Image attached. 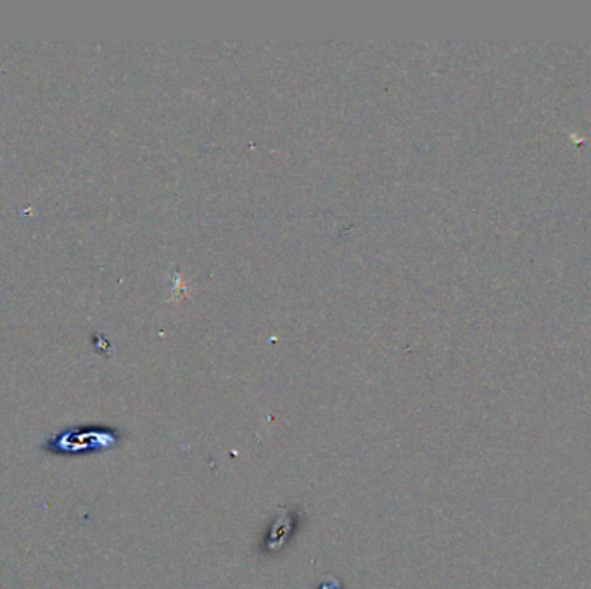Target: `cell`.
I'll list each match as a JSON object with an SVG mask.
<instances>
[{
	"label": "cell",
	"mask_w": 591,
	"mask_h": 589,
	"mask_svg": "<svg viewBox=\"0 0 591 589\" xmlns=\"http://www.w3.org/2000/svg\"><path fill=\"white\" fill-rule=\"evenodd\" d=\"M291 525L292 524H291V519H289L287 515V510H280V516H278V521L275 522L270 538H268L270 549H277L284 545L289 532H291Z\"/></svg>",
	"instance_id": "obj_1"
}]
</instances>
